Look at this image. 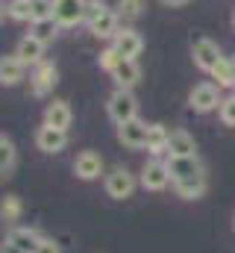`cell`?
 Here are the masks:
<instances>
[{
  "label": "cell",
  "instance_id": "obj_22",
  "mask_svg": "<svg viewBox=\"0 0 235 253\" xmlns=\"http://www.w3.org/2000/svg\"><path fill=\"white\" fill-rule=\"evenodd\" d=\"M15 159H18L15 141L3 132V135H0V174H3V180L12 177V171H15Z\"/></svg>",
  "mask_w": 235,
  "mask_h": 253
},
{
  "label": "cell",
  "instance_id": "obj_14",
  "mask_svg": "<svg viewBox=\"0 0 235 253\" xmlns=\"http://www.w3.org/2000/svg\"><path fill=\"white\" fill-rule=\"evenodd\" d=\"M165 156H168V159H174V156H197V141H194V135L185 132V129H174L171 138H168V153H165Z\"/></svg>",
  "mask_w": 235,
  "mask_h": 253
},
{
  "label": "cell",
  "instance_id": "obj_21",
  "mask_svg": "<svg viewBox=\"0 0 235 253\" xmlns=\"http://www.w3.org/2000/svg\"><path fill=\"white\" fill-rule=\"evenodd\" d=\"M206 186H209V180H206V174H200V177H188V180L174 183V191L182 200H197V197L206 194Z\"/></svg>",
  "mask_w": 235,
  "mask_h": 253
},
{
  "label": "cell",
  "instance_id": "obj_7",
  "mask_svg": "<svg viewBox=\"0 0 235 253\" xmlns=\"http://www.w3.org/2000/svg\"><path fill=\"white\" fill-rule=\"evenodd\" d=\"M59 83V71L53 62H39L36 68H33V77H30V88H33V94L36 97H47L53 88H56Z\"/></svg>",
  "mask_w": 235,
  "mask_h": 253
},
{
  "label": "cell",
  "instance_id": "obj_2",
  "mask_svg": "<svg viewBox=\"0 0 235 253\" xmlns=\"http://www.w3.org/2000/svg\"><path fill=\"white\" fill-rule=\"evenodd\" d=\"M138 186H141V180H138L132 171H126V168L109 171L106 180H103V189H106V194H109L112 200H126V197H132Z\"/></svg>",
  "mask_w": 235,
  "mask_h": 253
},
{
  "label": "cell",
  "instance_id": "obj_33",
  "mask_svg": "<svg viewBox=\"0 0 235 253\" xmlns=\"http://www.w3.org/2000/svg\"><path fill=\"white\" fill-rule=\"evenodd\" d=\"M0 253H24L21 248H15V245H9V242H3V251Z\"/></svg>",
  "mask_w": 235,
  "mask_h": 253
},
{
  "label": "cell",
  "instance_id": "obj_15",
  "mask_svg": "<svg viewBox=\"0 0 235 253\" xmlns=\"http://www.w3.org/2000/svg\"><path fill=\"white\" fill-rule=\"evenodd\" d=\"M44 47H47V44H41L39 39H33V36L27 33V36L18 42L15 53H18V59L24 65H33V68H36L39 62H44Z\"/></svg>",
  "mask_w": 235,
  "mask_h": 253
},
{
  "label": "cell",
  "instance_id": "obj_26",
  "mask_svg": "<svg viewBox=\"0 0 235 253\" xmlns=\"http://www.w3.org/2000/svg\"><path fill=\"white\" fill-rule=\"evenodd\" d=\"M115 9L123 21H135V18H141V12H144V0H118Z\"/></svg>",
  "mask_w": 235,
  "mask_h": 253
},
{
  "label": "cell",
  "instance_id": "obj_37",
  "mask_svg": "<svg viewBox=\"0 0 235 253\" xmlns=\"http://www.w3.org/2000/svg\"><path fill=\"white\" fill-rule=\"evenodd\" d=\"M233 91H235V88H233Z\"/></svg>",
  "mask_w": 235,
  "mask_h": 253
},
{
  "label": "cell",
  "instance_id": "obj_5",
  "mask_svg": "<svg viewBox=\"0 0 235 253\" xmlns=\"http://www.w3.org/2000/svg\"><path fill=\"white\" fill-rule=\"evenodd\" d=\"M191 59L194 65L200 68V71H206V74H212L215 71V65L224 59V53H221V44L218 42H212V39H194V44H191Z\"/></svg>",
  "mask_w": 235,
  "mask_h": 253
},
{
  "label": "cell",
  "instance_id": "obj_8",
  "mask_svg": "<svg viewBox=\"0 0 235 253\" xmlns=\"http://www.w3.org/2000/svg\"><path fill=\"white\" fill-rule=\"evenodd\" d=\"M85 6L88 0H53V18L59 21V27L85 24Z\"/></svg>",
  "mask_w": 235,
  "mask_h": 253
},
{
  "label": "cell",
  "instance_id": "obj_30",
  "mask_svg": "<svg viewBox=\"0 0 235 253\" xmlns=\"http://www.w3.org/2000/svg\"><path fill=\"white\" fill-rule=\"evenodd\" d=\"M30 9H33V21L50 18L53 15V0H30Z\"/></svg>",
  "mask_w": 235,
  "mask_h": 253
},
{
  "label": "cell",
  "instance_id": "obj_9",
  "mask_svg": "<svg viewBox=\"0 0 235 253\" xmlns=\"http://www.w3.org/2000/svg\"><path fill=\"white\" fill-rule=\"evenodd\" d=\"M118 24H120V15H118V9L103 6V12H100L94 21H88L85 27H88V33H91L94 39H115L118 30H120Z\"/></svg>",
  "mask_w": 235,
  "mask_h": 253
},
{
  "label": "cell",
  "instance_id": "obj_12",
  "mask_svg": "<svg viewBox=\"0 0 235 253\" xmlns=\"http://www.w3.org/2000/svg\"><path fill=\"white\" fill-rule=\"evenodd\" d=\"M112 47H115L123 59H135L144 50V39L132 27H123V30H118V36L112 39Z\"/></svg>",
  "mask_w": 235,
  "mask_h": 253
},
{
  "label": "cell",
  "instance_id": "obj_25",
  "mask_svg": "<svg viewBox=\"0 0 235 253\" xmlns=\"http://www.w3.org/2000/svg\"><path fill=\"white\" fill-rule=\"evenodd\" d=\"M21 212H24V203H21V197H15V194H6V197H3V206H0V215H3V221H6V224H15V221L21 218Z\"/></svg>",
  "mask_w": 235,
  "mask_h": 253
},
{
  "label": "cell",
  "instance_id": "obj_10",
  "mask_svg": "<svg viewBox=\"0 0 235 253\" xmlns=\"http://www.w3.org/2000/svg\"><path fill=\"white\" fill-rule=\"evenodd\" d=\"M65 144H68V132L65 129H56L50 124H41L36 129V147L41 153H59V150H65Z\"/></svg>",
  "mask_w": 235,
  "mask_h": 253
},
{
  "label": "cell",
  "instance_id": "obj_16",
  "mask_svg": "<svg viewBox=\"0 0 235 253\" xmlns=\"http://www.w3.org/2000/svg\"><path fill=\"white\" fill-rule=\"evenodd\" d=\"M74 121V112H71V106L65 103V100H50L47 106H44V124L56 126V129H65L68 132V126Z\"/></svg>",
  "mask_w": 235,
  "mask_h": 253
},
{
  "label": "cell",
  "instance_id": "obj_18",
  "mask_svg": "<svg viewBox=\"0 0 235 253\" xmlns=\"http://www.w3.org/2000/svg\"><path fill=\"white\" fill-rule=\"evenodd\" d=\"M24 71H27V65L18 59V53H6L0 59V83L3 85H18L24 80Z\"/></svg>",
  "mask_w": 235,
  "mask_h": 253
},
{
  "label": "cell",
  "instance_id": "obj_4",
  "mask_svg": "<svg viewBox=\"0 0 235 253\" xmlns=\"http://www.w3.org/2000/svg\"><path fill=\"white\" fill-rule=\"evenodd\" d=\"M141 189L144 191H162L168 189L174 180H171V168H168V162H162L159 156H153L150 162H144V168H141Z\"/></svg>",
  "mask_w": 235,
  "mask_h": 253
},
{
  "label": "cell",
  "instance_id": "obj_34",
  "mask_svg": "<svg viewBox=\"0 0 235 253\" xmlns=\"http://www.w3.org/2000/svg\"><path fill=\"white\" fill-rule=\"evenodd\" d=\"M165 6H171V9H176V6H185V3H191V0H162Z\"/></svg>",
  "mask_w": 235,
  "mask_h": 253
},
{
  "label": "cell",
  "instance_id": "obj_11",
  "mask_svg": "<svg viewBox=\"0 0 235 253\" xmlns=\"http://www.w3.org/2000/svg\"><path fill=\"white\" fill-rule=\"evenodd\" d=\"M74 174H77L79 180H85V183L97 180V177L103 174V156L94 153V150H82V153L74 159Z\"/></svg>",
  "mask_w": 235,
  "mask_h": 253
},
{
  "label": "cell",
  "instance_id": "obj_19",
  "mask_svg": "<svg viewBox=\"0 0 235 253\" xmlns=\"http://www.w3.org/2000/svg\"><path fill=\"white\" fill-rule=\"evenodd\" d=\"M59 21L50 15V18H39V21H33L30 24V36L33 39H39L41 44H53L56 42V36H59Z\"/></svg>",
  "mask_w": 235,
  "mask_h": 253
},
{
  "label": "cell",
  "instance_id": "obj_13",
  "mask_svg": "<svg viewBox=\"0 0 235 253\" xmlns=\"http://www.w3.org/2000/svg\"><path fill=\"white\" fill-rule=\"evenodd\" d=\"M168 168H171V180H174V183L188 180V177H200V174H206V168H203L200 156H174V159H168Z\"/></svg>",
  "mask_w": 235,
  "mask_h": 253
},
{
  "label": "cell",
  "instance_id": "obj_27",
  "mask_svg": "<svg viewBox=\"0 0 235 253\" xmlns=\"http://www.w3.org/2000/svg\"><path fill=\"white\" fill-rule=\"evenodd\" d=\"M6 15L12 21H30L33 24V9H30V0H12L6 6Z\"/></svg>",
  "mask_w": 235,
  "mask_h": 253
},
{
  "label": "cell",
  "instance_id": "obj_6",
  "mask_svg": "<svg viewBox=\"0 0 235 253\" xmlns=\"http://www.w3.org/2000/svg\"><path fill=\"white\" fill-rule=\"evenodd\" d=\"M147 135H150V124H144L141 118H132V121L118 124V141L123 147H129V150L147 147Z\"/></svg>",
  "mask_w": 235,
  "mask_h": 253
},
{
  "label": "cell",
  "instance_id": "obj_1",
  "mask_svg": "<svg viewBox=\"0 0 235 253\" xmlns=\"http://www.w3.org/2000/svg\"><path fill=\"white\" fill-rule=\"evenodd\" d=\"M106 112L115 124H123V121H132L138 118V100L132 94V88H115L106 100Z\"/></svg>",
  "mask_w": 235,
  "mask_h": 253
},
{
  "label": "cell",
  "instance_id": "obj_3",
  "mask_svg": "<svg viewBox=\"0 0 235 253\" xmlns=\"http://www.w3.org/2000/svg\"><path fill=\"white\" fill-rule=\"evenodd\" d=\"M218 88H221L218 83H200V85H194L191 94H188V106H191L194 112H200V115L221 109V100H224V97H221Z\"/></svg>",
  "mask_w": 235,
  "mask_h": 253
},
{
  "label": "cell",
  "instance_id": "obj_32",
  "mask_svg": "<svg viewBox=\"0 0 235 253\" xmlns=\"http://www.w3.org/2000/svg\"><path fill=\"white\" fill-rule=\"evenodd\" d=\"M36 253H62V245L53 239H41V245L36 248Z\"/></svg>",
  "mask_w": 235,
  "mask_h": 253
},
{
  "label": "cell",
  "instance_id": "obj_24",
  "mask_svg": "<svg viewBox=\"0 0 235 253\" xmlns=\"http://www.w3.org/2000/svg\"><path fill=\"white\" fill-rule=\"evenodd\" d=\"M168 138H171V132H168V129H165L162 124H150L147 150H150L153 156H162V153H168Z\"/></svg>",
  "mask_w": 235,
  "mask_h": 253
},
{
  "label": "cell",
  "instance_id": "obj_23",
  "mask_svg": "<svg viewBox=\"0 0 235 253\" xmlns=\"http://www.w3.org/2000/svg\"><path fill=\"white\" fill-rule=\"evenodd\" d=\"M212 80H215L221 88H235V59L233 56H224L221 62L215 65Z\"/></svg>",
  "mask_w": 235,
  "mask_h": 253
},
{
  "label": "cell",
  "instance_id": "obj_17",
  "mask_svg": "<svg viewBox=\"0 0 235 253\" xmlns=\"http://www.w3.org/2000/svg\"><path fill=\"white\" fill-rule=\"evenodd\" d=\"M6 242L15 245V248H21L24 253H36V248L41 245V236H39V230H33V227H15V230H9Z\"/></svg>",
  "mask_w": 235,
  "mask_h": 253
},
{
  "label": "cell",
  "instance_id": "obj_31",
  "mask_svg": "<svg viewBox=\"0 0 235 253\" xmlns=\"http://www.w3.org/2000/svg\"><path fill=\"white\" fill-rule=\"evenodd\" d=\"M103 6H106L103 0H88V6H85V24H88V21H94V18L103 12Z\"/></svg>",
  "mask_w": 235,
  "mask_h": 253
},
{
  "label": "cell",
  "instance_id": "obj_36",
  "mask_svg": "<svg viewBox=\"0 0 235 253\" xmlns=\"http://www.w3.org/2000/svg\"><path fill=\"white\" fill-rule=\"evenodd\" d=\"M233 230H235V218H233Z\"/></svg>",
  "mask_w": 235,
  "mask_h": 253
},
{
  "label": "cell",
  "instance_id": "obj_28",
  "mask_svg": "<svg viewBox=\"0 0 235 253\" xmlns=\"http://www.w3.org/2000/svg\"><path fill=\"white\" fill-rule=\"evenodd\" d=\"M218 118L224 126H235V94L221 100V109H218Z\"/></svg>",
  "mask_w": 235,
  "mask_h": 253
},
{
  "label": "cell",
  "instance_id": "obj_20",
  "mask_svg": "<svg viewBox=\"0 0 235 253\" xmlns=\"http://www.w3.org/2000/svg\"><path fill=\"white\" fill-rule=\"evenodd\" d=\"M112 80L118 83V88H132L141 80V68L135 59H120V65L112 71Z\"/></svg>",
  "mask_w": 235,
  "mask_h": 253
},
{
  "label": "cell",
  "instance_id": "obj_35",
  "mask_svg": "<svg viewBox=\"0 0 235 253\" xmlns=\"http://www.w3.org/2000/svg\"><path fill=\"white\" fill-rule=\"evenodd\" d=\"M233 33H235V9H233Z\"/></svg>",
  "mask_w": 235,
  "mask_h": 253
},
{
  "label": "cell",
  "instance_id": "obj_29",
  "mask_svg": "<svg viewBox=\"0 0 235 253\" xmlns=\"http://www.w3.org/2000/svg\"><path fill=\"white\" fill-rule=\"evenodd\" d=\"M120 59H123V56H120V53H118L115 47H112V44H109V47H106V50H103V53H100V68H103V71H109V74H112V71H115L118 65H120Z\"/></svg>",
  "mask_w": 235,
  "mask_h": 253
}]
</instances>
